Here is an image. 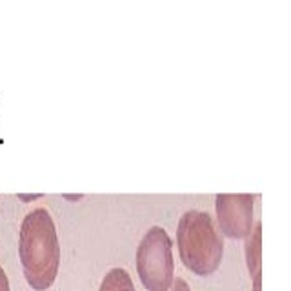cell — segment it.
Masks as SVG:
<instances>
[{"label":"cell","instance_id":"obj_10","mask_svg":"<svg viewBox=\"0 0 291 291\" xmlns=\"http://www.w3.org/2000/svg\"><path fill=\"white\" fill-rule=\"evenodd\" d=\"M20 198H24V200H30V198H36V196H40V195H18Z\"/></svg>","mask_w":291,"mask_h":291},{"label":"cell","instance_id":"obj_3","mask_svg":"<svg viewBox=\"0 0 291 291\" xmlns=\"http://www.w3.org/2000/svg\"><path fill=\"white\" fill-rule=\"evenodd\" d=\"M136 271L148 291H170L173 284V242L168 231L153 226L146 231L136 248Z\"/></svg>","mask_w":291,"mask_h":291},{"label":"cell","instance_id":"obj_2","mask_svg":"<svg viewBox=\"0 0 291 291\" xmlns=\"http://www.w3.org/2000/svg\"><path fill=\"white\" fill-rule=\"evenodd\" d=\"M176 246L182 264L195 275L208 276L218 270L224 244L213 218L198 210L186 211L176 228Z\"/></svg>","mask_w":291,"mask_h":291},{"label":"cell","instance_id":"obj_4","mask_svg":"<svg viewBox=\"0 0 291 291\" xmlns=\"http://www.w3.org/2000/svg\"><path fill=\"white\" fill-rule=\"evenodd\" d=\"M253 202L248 193H218L215 196L216 220L220 231L230 238H248L253 230Z\"/></svg>","mask_w":291,"mask_h":291},{"label":"cell","instance_id":"obj_1","mask_svg":"<svg viewBox=\"0 0 291 291\" xmlns=\"http://www.w3.org/2000/svg\"><path fill=\"white\" fill-rule=\"evenodd\" d=\"M18 255L28 284L35 291L53 286L60 264V246L55 222L44 208L24 216L18 236Z\"/></svg>","mask_w":291,"mask_h":291},{"label":"cell","instance_id":"obj_5","mask_svg":"<svg viewBox=\"0 0 291 291\" xmlns=\"http://www.w3.org/2000/svg\"><path fill=\"white\" fill-rule=\"evenodd\" d=\"M246 266L251 278L262 276V224L256 222L246 238Z\"/></svg>","mask_w":291,"mask_h":291},{"label":"cell","instance_id":"obj_9","mask_svg":"<svg viewBox=\"0 0 291 291\" xmlns=\"http://www.w3.org/2000/svg\"><path fill=\"white\" fill-rule=\"evenodd\" d=\"M253 291H262V276L253 278Z\"/></svg>","mask_w":291,"mask_h":291},{"label":"cell","instance_id":"obj_7","mask_svg":"<svg viewBox=\"0 0 291 291\" xmlns=\"http://www.w3.org/2000/svg\"><path fill=\"white\" fill-rule=\"evenodd\" d=\"M170 291H191V288L188 286V282L184 278H173V284H171Z\"/></svg>","mask_w":291,"mask_h":291},{"label":"cell","instance_id":"obj_8","mask_svg":"<svg viewBox=\"0 0 291 291\" xmlns=\"http://www.w3.org/2000/svg\"><path fill=\"white\" fill-rule=\"evenodd\" d=\"M0 291H10V280L2 266H0Z\"/></svg>","mask_w":291,"mask_h":291},{"label":"cell","instance_id":"obj_6","mask_svg":"<svg viewBox=\"0 0 291 291\" xmlns=\"http://www.w3.org/2000/svg\"><path fill=\"white\" fill-rule=\"evenodd\" d=\"M98 291H135V286L128 271H124L122 268H113L104 276Z\"/></svg>","mask_w":291,"mask_h":291}]
</instances>
